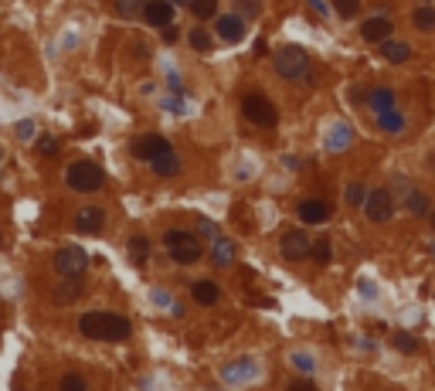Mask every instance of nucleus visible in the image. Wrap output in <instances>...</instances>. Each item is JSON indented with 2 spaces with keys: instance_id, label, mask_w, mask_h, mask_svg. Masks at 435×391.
I'll return each instance as SVG.
<instances>
[{
  "instance_id": "f257e3e1",
  "label": "nucleus",
  "mask_w": 435,
  "mask_h": 391,
  "mask_svg": "<svg viewBox=\"0 0 435 391\" xmlns=\"http://www.w3.org/2000/svg\"><path fill=\"white\" fill-rule=\"evenodd\" d=\"M79 334L89 340H109V344H122L133 334V323L119 313H82L79 316Z\"/></svg>"
},
{
  "instance_id": "f03ea898",
  "label": "nucleus",
  "mask_w": 435,
  "mask_h": 391,
  "mask_svg": "<svg viewBox=\"0 0 435 391\" xmlns=\"http://www.w3.org/2000/svg\"><path fill=\"white\" fill-rule=\"evenodd\" d=\"M65 184H68L72 191H79V194H95V191H102L106 174H102V167H99L95 160H75V163H68V170H65Z\"/></svg>"
},
{
  "instance_id": "7ed1b4c3",
  "label": "nucleus",
  "mask_w": 435,
  "mask_h": 391,
  "mask_svg": "<svg viewBox=\"0 0 435 391\" xmlns=\"http://www.w3.org/2000/svg\"><path fill=\"white\" fill-rule=\"evenodd\" d=\"M163 245H167V252H170V259H174L177 266H194V262H201V255H204L198 235L184 232V228H170V232L163 235Z\"/></svg>"
},
{
  "instance_id": "20e7f679",
  "label": "nucleus",
  "mask_w": 435,
  "mask_h": 391,
  "mask_svg": "<svg viewBox=\"0 0 435 391\" xmlns=\"http://www.w3.org/2000/svg\"><path fill=\"white\" fill-rule=\"evenodd\" d=\"M272 65H276L279 75L289 78V82L310 75V55H306L303 48H296V44H282L276 55H272Z\"/></svg>"
},
{
  "instance_id": "39448f33",
  "label": "nucleus",
  "mask_w": 435,
  "mask_h": 391,
  "mask_svg": "<svg viewBox=\"0 0 435 391\" xmlns=\"http://www.w3.org/2000/svg\"><path fill=\"white\" fill-rule=\"evenodd\" d=\"M241 116L248 119L252 126H259V129H272L279 122L276 106H272L262 92H248V96L241 99Z\"/></svg>"
},
{
  "instance_id": "423d86ee",
  "label": "nucleus",
  "mask_w": 435,
  "mask_h": 391,
  "mask_svg": "<svg viewBox=\"0 0 435 391\" xmlns=\"http://www.w3.org/2000/svg\"><path fill=\"white\" fill-rule=\"evenodd\" d=\"M89 269V252L79 245H68V248H58L55 252V273L62 275H82Z\"/></svg>"
},
{
  "instance_id": "0eeeda50",
  "label": "nucleus",
  "mask_w": 435,
  "mask_h": 391,
  "mask_svg": "<svg viewBox=\"0 0 435 391\" xmlns=\"http://www.w3.org/2000/svg\"><path fill=\"white\" fill-rule=\"evenodd\" d=\"M167 150H174L170 147V140L163 136V133H143V136H136L133 143H129V154L136 156V160H154V156L160 154H167Z\"/></svg>"
},
{
  "instance_id": "6e6552de",
  "label": "nucleus",
  "mask_w": 435,
  "mask_h": 391,
  "mask_svg": "<svg viewBox=\"0 0 435 391\" xmlns=\"http://www.w3.org/2000/svg\"><path fill=\"white\" fill-rule=\"evenodd\" d=\"M364 211H367V218H371L374 225L388 221V218L395 215V197H391V191H385V188L371 191V194L364 197Z\"/></svg>"
},
{
  "instance_id": "1a4fd4ad",
  "label": "nucleus",
  "mask_w": 435,
  "mask_h": 391,
  "mask_svg": "<svg viewBox=\"0 0 435 391\" xmlns=\"http://www.w3.org/2000/svg\"><path fill=\"white\" fill-rule=\"evenodd\" d=\"M310 238L303 228H293V232L282 235V245H279V252H282V259H289V262H299V259H306L310 255Z\"/></svg>"
},
{
  "instance_id": "9d476101",
  "label": "nucleus",
  "mask_w": 435,
  "mask_h": 391,
  "mask_svg": "<svg viewBox=\"0 0 435 391\" xmlns=\"http://www.w3.org/2000/svg\"><path fill=\"white\" fill-rule=\"evenodd\" d=\"M72 228L79 235H99L106 228V211L102 208H95V204H89V208H82L79 215L72 218Z\"/></svg>"
},
{
  "instance_id": "9b49d317",
  "label": "nucleus",
  "mask_w": 435,
  "mask_h": 391,
  "mask_svg": "<svg viewBox=\"0 0 435 391\" xmlns=\"http://www.w3.org/2000/svg\"><path fill=\"white\" fill-rule=\"evenodd\" d=\"M330 215H333V204L326 197H306V201H299V221L303 225H323Z\"/></svg>"
},
{
  "instance_id": "f8f14e48",
  "label": "nucleus",
  "mask_w": 435,
  "mask_h": 391,
  "mask_svg": "<svg viewBox=\"0 0 435 391\" xmlns=\"http://www.w3.org/2000/svg\"><path fill=\"white\" fill-rule=\"evenodd\" d=\"M174 17H177L174 0H150V3H143V21L150 28H167V24H174Z\"/></svg>"
},
{
  "instance_id": "ddd939ff",
  "label": "nucleus",
  "mask_w": 435,
  "mask_h": 391,
  "mask_svg": "<svg viewBox=\"0 0 435 391\" xmlns=\"http://www.w3.org/2000/svg\"><path fill=\"white\" fill-rule=\"evenodd\" d=\"M214 35L221 41H228V44H235V41L245 38V21L238 14H218L214 17Z\"/></svg>"
},
{
  "instance_id": "4468645a",
  "label": "nucleus",
  "mask_w": 435,
  "mask_h": 391,
  "mask_svg": "<svg viewBox=\"0 0 435 391\" xmlns=\"http://www.w3.org/2000/svg\"><path fill=\"white\" fill-rule=\"evenodd\" d=\"M391 31H395V24H391L388 17H381V14L360 24V38L371 41V44H381L385 38H391Z\"/></svg>"
},
{
  "instance_id": "2eb2a0df",
  "label": "nucleus",
  "mask_w": 435,
  "mask_h": 391,
  "mask_svg": "<svg viewBox=\"0 0 435 391\" xmlns=\"http://www.w3.org/2000/svg\"><path fill=\"white\" fill-rule=\"evenodd\" d=\"M191 296H194L198 307H218L221 289H218V282H211V279H198V282L191 286Z\"/></svg>"
},
{
  "instance_id": "dca6fc26",
  "label": "nucleus",
  "mask_w": 435,
  "mask_h": 391,
  "mask_svg": "<svg viewBox=\"0 0 435 391\" xmlns=\"http://www.w3.org/2000/svg\"><path fill=\"white\" fill-rule=\"evenodd\" d=\"M378 51H381V58L391 62V65H401V62L411 58V48H408L405 41H395V38H385L381 44H378Z\"/></svg>"
},
{
  "instance_id": "f3484780",
  "label": "nucleus",
  "mask_w": 435,
  "mask_h": 391,
  "mask_svg": "<svg viewBox=\"0 0 435 391\" xmlns=\"http://www.w3.org/2000/svg\"><path fill=\"white\" fill-rule=\"evenodd\" d=\"M150 167H154V174L157 177H177L181 174V156L174 154V150H167V154H160L150 160Z\"/></svg>"
},
{
  "instance_id": "a211bd4d",
  "label": "nucleus",
  "mask_w": 435,
  "mask_h": 391,
  "mask_svg": "<svg viewBox=\"0 0 435 391\" xmlns=\"http://www.w3.org/2000/svg\"><path fill=\"white\" fill-rule=\"evenodd\" d=\"M211 262L214 266H232L235 262V242L232 238H214V245H211Z\"/></svg>"
},
{
  "instance_id": "6ab92c4d",
  "label": "nucleus",
  "mask_w": 435,
  "mask_h": 391,
  "mask_svg": "<svg viewBox=\"0 0 435 391\" xmlns=\"http://www.w3.org/2000/svg\"><path fill=\"white\" fill-rule=\"evenodd\" d=\"M367 106L374 109V116H378V113H385V109H395V92H391L388 85L371 89V92H367Z\"/></svg>"
},
{
  "instance_id": "aec40b11",
  "label": "nucleus",
  "mask_w": 435,
  "mask_h": 391,
  "mask_svg": "<svg viewBox=\"0 0 435 391\" xmlns=\"http://www.w3.org/2000/svg\"><path fill=\"white\" fill-rule=\"evenodd\" d=\"M374 122H378L381 133H401V129H405V116H401L398 109H385V113H378Z\"/></svg>"
},
{
  "instance_id": "412c9836",
  "label": "nucleus",
  "mask_w": 435,
  "mask_h": 391,
  "mask_svg": "<svg viewBox=\"0 0 435 391\" xmlns=\"http://www.w3.org/2000/svg\"><path fill=\"white\" fill-rule=\"evenodd\" d=\"M79 293H82V282H79V275H65V282L58 286V293H55V300H58V303H72V300H79Z\"/></svg>"
},
{
  "instance_id": "4be33fe9",
  "label": "nucleus",
  "mask_w": 435,
  "mask_h": 391,
  "mask_svg": "<svg viewBox=\"0 0 435 391\" xmlns=\"http://www.w3.org/2000/svg\"><path fill=\"white\" fill-rule=\"evenodd\" d=\"M147 255H150V238H147V235H133V238H129V259H133L136 266H143Z\"/></svg>"
},
{
  "instance_id": "5701e85b",
  "label": "nucleus",
  "mask_w": 435,
  "mask_h": 391,
  "mask_svg": "<svg viewBox=\"0 0 435 391\" xmlns=\"http://www.w3.org/2000/svg\"><path fill=\"white\" fill-rule=\"evenodd\" d=\"M411 21H415L418 31H435V7L432 3H422V7L411 14Z\"/></svg>"
},
{
  "instance_id": "b1692460",
  "label": "nucleus",
  "mask_w": 435,
  "mask_h": 391,
  "mask_svg": "<svg viewBox=\"0 0 435 391\" xmlns=\"http://www.w3.org/2000/svg\"><path fill=\"white\" fill-rule=\"evenodd\" d=\"M191 14H194L198 21L218 17V0H191Z\"/></svg>"
},
{
  "instance_id": "393cba45",
  "label": "nucleus",
  "mask_w": 435,
  "mask_h": 391,
  "mask_svg": "<svg viewBox=\"0 0 435 391\" xmlns=\"http://www.w3.org/2000/svg\"><path fill=\"white\" fill-rule=\"evenodd\" d=\"M405 204H408L411 215H429V197L422 194V191H411V194L405 197Z\"/></svg>"
},
{
  "instance_id": "a878e982",
  "label": "nucleus",
  "mask_w": 435,
  "mask_h": 391,
  "mask_svg": "<svg viewBox=\"0 0 435 391\" xmlns=\"http://www.w3.org/2000/svg\"><path fill=\"white\" fill-rule=\"evenodd\" d=\"M289 361H293V367H296V371H303V374H313V371H317V364H313V357H310V354L293 351V354H289Z\"/></svg>"
},
{
  "instance_id": "bb28decb",
  "label": "nucleus",
  "mask_w": 435,
  "mask_h": 391,
  "mask_svg": "<svg viewBox=\"0 0 435 391\" xmlns=\"http://www.w3.org/2000/svg\"><path fill=\"white\" fill-rule=\"evenodd\" d=\"M310 255H313V259H317L320 266H326V262H330V259H333V248H330V242H326V238H320L317 245H313V248H310Z\"/></svg>"
},
{
  "instance_id": "cd10ccee",
  "label": "nucleus",
  "mask_w": 435,
  "mask_h": 391,
  "mask_svg": "<svg viewBox=\"0 0 435 391\" xmlns=\"http://www.w3.org/2000/svg\"><path fill=\"white\" fill-rule=\"evenodd\" d=\"M187 38H191V48H194V51H211V35H207L204 28H194Z\"/></svg>"
},
{
  "instance_id": "c85d7f7f",
  "label": "nucleus",
  "mask_w": 435,
  "mask_h": 391,
  "mask_svg": "<svg viewBox=\"0 0 435 391\" xmlns=\"http://www.w3.org/2000/svg\"><path fill=\"white\" fill-rule=\"evenodd\" d=\"M364 197H367L364 184H347V191H344V201H347L351 208H360V204H364Z\"/></svg>"
},
{
  "instance_id": "c756f323",
  "label": "nucleus",
  "mask_w": 435,
  "mask_h": 391,
  "mask_svg": "<svg viewBox=\"0 0 435 391\" xmlns=\"http://www.w3.org/2000/svg\"><path fill=\"white\" fill-rule=\"evenodd\" d=\"M58 147H62V143H58L55 136H48V133L38 136V143H35V150H38L41 156H55V154H58Z\"/></svg>"
},
{
  "instance_id": "7c9ffc66",
  "label": "nucleus",
  "mask_w": 435,
  "mask_h": 391,
  "mask_svg": "<svg viewBox=\"0 0 435 391\" xmlns=\"http://www.w3.org/2000/svg\"><path fill=\"white\" fill-rule=\"evenodd\" d=\"M330 7L340 14V17H354L360 10V0H330Z\"/></svg>"
},
{
  "instance_id": "2f4dec72",
  "label": "nucleus",
  "mask_w": 435,
  "mask_h": 391,
  "mask_svg": "<svg viewBox=\"0 0 435 391\" xmlns=\"http://www.w3.org/2000/svg\"><path fill=\"white\" fill-rule=\"evenodd\" d=\"M395 347H398V351H405V354H411V351H418V340H415L411 334L398 330V334H395Z\"/></svg>"
},
{
  "instance_id": "473e14b6",
  "label": "nucleus",
  "mask_w": 435,
  "mask_h": 391,
  "mask_svg": "<svg viewBox=\"0 0 435 391\" xmlns=\"http://www.w3.org/2000/svg\"><path fill=\"white\" fill-rule=\"evenodd\" d=\"M58 388H62V391H85L89 385H85V378H82V374H65V378L58 381Z\"/></svg>"
},
{
  "instance_id": "72a5a7b5",
  "label": "nucleus",
  "mask_w": 435,
  "mask_h": 391,
  "mask_svg": "<svg viewBox=\"0 0 435 391\" xmlns=\"http://www.w3.org/2000/svg\"><path fill=\"white\" fill-rule=\"evenodd\" d=\"M136 10H143V3H140V0H116V14H119V17H133Z\"/></svg>"
},
{
  "instance_id": "f704fd0d",
  "label": "nucleus",
  "mask_w": 435,
  "mask_h": 391,
  "mask_svg": "<svg viewBox=\"0 0 435 391\" xmlns=\"http://www.w3.org/2000/svg\"><path fill=\"white\" fill-rule=\"evenodd\" d=\"M238 10H245L248 17H259L262 14V0H235Z\"/></svg>"
},
{
  "instance_id": "c9c22d12",
  "label": "nucleus",
  "mask_w": 435,
  "mask_h": 391,
  "mask_svg": "<svg viewBox=\"0 0 435 391\" xmlns=\"http://www.w3.org/2000/svg\"><path fill=\"white\" fill-rule=\"evenodd\" d=\"M17 136H21V140H28V136H35V122H31V119H24V122L17 126Z\"/></svg>"
},
{
  "instance_id": "e433bc0d",
  "label": "nucleus",
  "mask_w": 435,
  "mask_h": 391,
  "mask_svg": "<svg viewBox=\"0 0 435 391\" xmlns=\"http://www.w3.org/2000/svg\"><path fill=\"white\" fill-rule=\"evenodd\" d=\"M160 31H163V41H167V44H174V41L181 38V35H177V28H174V24H167V28H160Z\"/></svg>"
},
{
  "instance_id": "4c0bfd02",
  "label": "nucleus",
  "mask_w": 435,
  "mask_h": 391,
  "mask_svg": "<svg viewBox=\"0 0 435 391\" xmlns=\"http://www.w3.org/2000/svg\"><path fill=\"white\" fill-rule=\"evenodd\" d=\"M310 7H313V14H320V17H326L330 10H326V0H306Z\"/></svg>"
},
{
  "instance_id": "58836bf2",
  "label": "nucleus",
  "mask_w": 435,
  "mask_h": 391,
  "mask_svg": "<svg viewBox=\"0 0 435 391\" xmlns=\"http://www.w3.org/2000/svg\"><path fill=\"white\" fill-rule=\"evenodd\" d=\"M347 99H351V102H367V92H364V89H351Z\"/></svg>"
},
{
  "instance_id": "ea45409f",
  "label": "nucleus",
  "mask_w": 435,
  "mask_h": 391,
  "mask_svg": "<svg viewBox=\"0 0 435 391\" xmlns=\"http://www.w3.org/2000/svg\"><path fill=\"white\" fill-rule=\"evenodd\" d=\"M201 235H211V238H214V235H218V228H214V225L204 218V221H201Z\"/></svg>"
},
{
  "instance_id": "a19ab883",
  "label": "nucleus",
  "mask_w": 435,
  "mask_h": 391,
  "mask_svg": "<svg viewBox=\"0 0 435 391\" xmlns=\"http://www.w3.org/2000/svg\"><path fill=\"white\" fill-rule=\"evenodd\" d=\"M289 388H293V391H310V388H313V385H310V381H299V378H296V381H293Z\"/></svg>"
},
{
  "instance_id": "79ce46f5",
  "label": "nucleus",
  "mask_w": 435,
  "mask_h": 391,
  "mask_svg": "<svg viewBox=\"0 0 435 391\" xmlns=\"http://www.w3.org/2000/svg\"><path fill=\"white\" fill-rule=\"evenodd\" d=\"M429 221H432V232H435V208H429Z\"/></svg>"
},
{
  "instance_id": "37998d69",
  "label": "nucleus",
  "mask_w": 435,
  "mask_h": 391,
  "mask_svg": "<svg viewBox=\"0 0 435 391\" xmlns=\"http://www.w3.org/2000/svg\"><path fill=\"white\" fill-rule=\"evenodd\" d=\"M174 3H184V0H174ZM187 3H191V0H187Z\"/></svg>"
}]
</instances>
